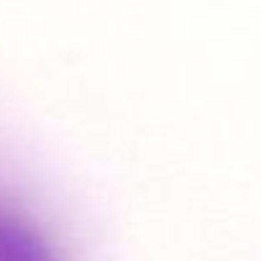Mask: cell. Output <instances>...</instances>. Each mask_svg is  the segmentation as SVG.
<instances>
[]
</instances>
